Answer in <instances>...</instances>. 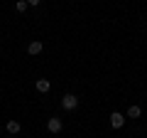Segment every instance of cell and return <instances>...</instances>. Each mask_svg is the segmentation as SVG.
<instances>
[{"instance_id":"277c9868","label":"cell","mask_w":147,"mask_h":138,"mask_svg":"<svg viewBox=\"0 0 147 138\" xmlns=\"http://www.w3.org/2000/svg\"><path fill=\"white\" fill-rule=\"evenodd\" d=\"M42 49H44V44L39 42V40H34V42H30V44H27V52H30L32 57H37V54H42Z\"/></svg>"},{"instance_id":"ba28073f","label":"cell","mask_w":147,"mask_h":138,"mask_svg":"<svg viewBox=\"0 0 147 138\" xmlns=\"http://www.w3.org/2000/svg\"><path fill=\"white\" fill-rule=\"evenodd\" d=\"M15 10L17 12H25L27 10V0H17V3H15Z\"/></svg>"},{"instance_id":"7a4b0ae2","label":"cell","mask_w":147,"mask_h":138,"mask_svg":"<svg viewBox=\"0 0 147 138\" xmlns=\"http://www.w3.org/2000/svg\"><path fill=\"white\" fill-rule=\"evenodd\" d=\"M47 128H49L52 133H59V131L64 128V123H61V118H59V116H52V118L47 121Z\"/></svg>"},{"instance_id":"3957f363","label":"cell","mask_w":147,"mask_h":138,"mask_svg":"<svg viewBox=\"0 0 147 138\" xmlns=\"http://www.w3.org/2000/svg\"><path fill=\"white\" fill-rule=\"evenodd\" d=\"M110 126H113V128H123V126H125V116L118 113V111H113V113H110Z\"/></svg>"},{"instance_id":"9c48e42d","label":"cell","mask_w":147,"mask_h":138,"mask_svg":"<svg viewBox=\"0 0 147 138\" xmlns=\"http://www.w3.org/2000/svg\"><path fill=\"white\" fill-rule=\"evenodd\" d=\"M39 3H42V0H27V5H34V8L39 5Z\"/></svg>"},{"instance_id":"52a82bcc","label":"cell","mask_w":147,"mask_h":138,"mask_svg":"<svg viewBox=\"0 0 147 138\" xmlns=\"http://www.w3.org/2000/svg\"><path fill=\"white\" fill-rule=\"evenodd\" d=\"M125 116H127V118H140V116H142V109H140V106H135V104H132V106L127 109V113H125Z\"/></svg>"},{"instance_id":"6da1fadb","label":"cell","mask_w":147,"mask_h":138,"mask_svg":"<svg viewBox=\"0 0 147 138\" xmlns=\"http://www.w3.org/2000/svg\"><path fill=\"white\" fill-rule=\"evenodd\" d=\"M76 106H79V99H76L74 94H64L61 96V109L64 111H74Z\"/></svg>"},{"instance_id":"8992f818","label":"cell","mask_w":147,"mask_h":138,"mask_svg":"<svg viewBox=\"0 0 147 138\" xmlns=\"http://www.w3.org/2000/svg\"><path fill=\"white\" fill-rule=\"evenodd\" d=\"M5 131L15 136V133H20V131H22V126H20V121H7V123H5Z\"/></svg>"},{"instance_id":"5b68a950","label":"cell","mask_w":147,"mask_h":138,"mask_svg":"<svg viewBox=\"0 0 147 138\" xmlns=\"http://www.w3.org/2000/svg\"><path fill=\"white\" fill-rule=\"evenodd\" d=\"M49 86H52V84H49V79H37V81H34V89L39 91V94H47Z\"/></svg>"}]
</instances>
